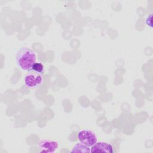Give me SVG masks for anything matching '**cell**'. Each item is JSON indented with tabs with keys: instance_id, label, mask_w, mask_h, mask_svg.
I'll return each mask as SVG.
<instances>
[{
	"instance_id": "obj_7",
	"label": "cell",
	"mask_w": 153,
	"mask_h": 153,
	"mask_svg": "<svg viewBox=\"0 0 153 153\" xmlns=\"http://www.w3.org/2000/svg\"><path fill=\"white\" fill-rule=\"evenodd\" d=\"M42 75L44 72V66L41 62H36L32 67L31 71Z\"/></svg>"
},
{
	"instance_id": "obj_8",
	"label": "cell",
	"mask_w": 153,
	"mask_h": 153,
	"mask_svg": "<svg viewBox=\"0 0 153 153\" xmlns=\"http://www.w3.org/2000/svg\"><path fill=\"white\" fill-rule=\"evenodd\" d=\"M152 14H150L149 16L147 17V18L145 20V23L147 26H149L150 27H152Z\"/></svg>"
},
{
	"instance_id": "obj_3",
	"label": "cell",
	"mask_w": 153,
	"mask_h": 153,
	"mask_svg": "<svg viewBox=\"0 0 153 153\" xmlns=\"http://www.w3.org/2000/svg\"><path fill=\"white\" fill-rule=\"evenodd\" d=\"M25 85L28 88H35L41 86L43 82V78L41 74L34 72H28L23 79Z\"/></svg>"
},
{
	"instance_id": "obj_6",
	"label": "cell",
	"mask_w": 153,
	"mask_h": 153,
	"mask_svg": "<svg viewBox=\"0 0 153 153\" xmlns=\"http://www.w3.org/2000/svg\"><path fill=\"white\" fill-rule=\"evenodd\" d=\"M71 152H83V153H90L91 152V148L89 146L85 145L84 144L78 142L76 143L72 149L71 151Z\"/></svg>"
},
{
	"instance_id": "obj_1",
	"label": "cell",
	"mask_w": 153,
	"mask_h": 153,
	"mask_svg": "<svg viewBox=\"0 0 153 153\" xmlns=\"http://www.w3.org/2000/svg\"><path fill=\"white\" fill-rule=\"evenodd\" d=\"M36 53L27 47H21L16 55V63L21 70L30 72L34 63L36 62Z\"/></svg>"
},
{
	"instance_id": "obj_4",
	"label": "cell",
	"mask_w": 153,
	"mask_h": 153,
	"mask_svg": "<svg viewBox=\"0 0 153 153\" xmlns=\"http://www.w3.org/2000/svg\"><path fill=\"white\" fill-rule=\"evenodd\" d=\"M39 152L46 153H53L59 148V142L52 139H42L38 143Z\"/></svg>"
},
{
	"instance_id": "obj_5",
	"label": "cell",
	"mask_w": 153,
	"mask_h": 153,
	"mask_svg": "<svg viewBox=\"0 0 153 153\" xmlns=\"http://www.w3.org/2000/svg\"><path fill=\"white\" fill-rule=\"evenodd\" d=\"M91 152H108L113 153L114 148L109 143L106 142H97L91 146Z\"/></svg>"
},
{
	"instance_id": "obj_2",
	"label": "cell",
	"mask_w": 153,
	"mask_h": 153,
	"mask_svg": "<svg viewBox=\"0 0 153 153\" xmlns=\"http://www.w3.org/2000/svg\"><path fill=\"white\" fill-rule=\"evenodd\" d=\"M78 138L79 142L89 147L93 146L98 140L96 133L88 129L80 130L78 134Z\"/></svg>"
}]
</instances>
